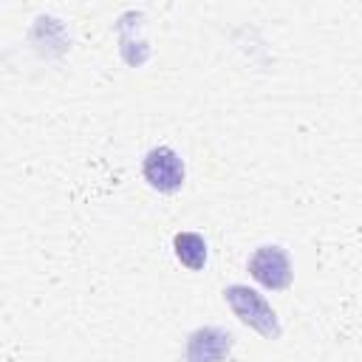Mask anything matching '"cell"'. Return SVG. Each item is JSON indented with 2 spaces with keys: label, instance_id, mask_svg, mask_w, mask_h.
Segmentation results:
<instances>
[{
  "label": "cell",
  "instance_id": "6da1fadb",
  "mask_svg": "<svg viewBox=\"0 0 362 362\" xmlns=\"http://www.w3.org/2000/svg\"><path fill=\"white\" fill-rule=\"evenodd\" d=\"M223 300L229 303V308L235 311V317L240 322H246L249 328H255L257 334H263L266 339H277L280 337V322L274 308L249 286H229L223 291Z\"/></svg>",
  "mask_w": 362,
  "mask_h": 362
},
{
  "label": "cell",
  "instance_id": "7a4b0ae2",
  "mask_svg": "<svg viewBox=\"0 0 362 362\" xmlns=\"http://www.w3.org/2000/svg\"><path fill=\"white\" fill-rule=\"evenodd\" d=\"M144 181L158 192H175L184 184V161L173 147H153L141 164Z\"/></svg>",
  "mask_w": 362,
  "mask_h": 362
},
{
  "label": "cell",
  "instance_id": "3957f363",
  "mask_svg": "<svg viewBox=\"0 0 362 362\" xmlns=\"http://www.w3.org/2000/svg\"><path fill=\"white\" fill-rule=\"evenodd\" d=\"M249 272L260 286H266L272 291H283L291 283V263H288V255L283 252V246L255 249V255L249 257Z\"/></svg>",
  "mask_w": 362,
  "mask_h": 362
},
{
  "label": "cell",
  "instance_id": "277c9868",
  "mask_svg": "<svg viewBox=\"0 0 362 362\" xmlns=\"http://www.w3.org/2000/svg\"><path fill=\"white\" fill-rule=\"evenodd\" d=\"M232 337L223 328H198L187 342V362H226Z\"/></svg>",
  "mask_w": 362,
  "mask_h": 362
},
{
  "label": "cell",
  "instance_id": "5b68a950",
  "mask_svg": "<svg viewBox=\"0 0 362 362\" xmlns=\"http://www.w3.org/2000/svg\"><path fill=\"white\" fill-rule=\"evenodd\" d=\"M173 249H175V257L181 260V266H187L189 272L204 269V263H206V240L198 232H178L173 238Z\"/></svg>",
  "mask_w": 362,
  "mask_h": 362
}]
</instances>
